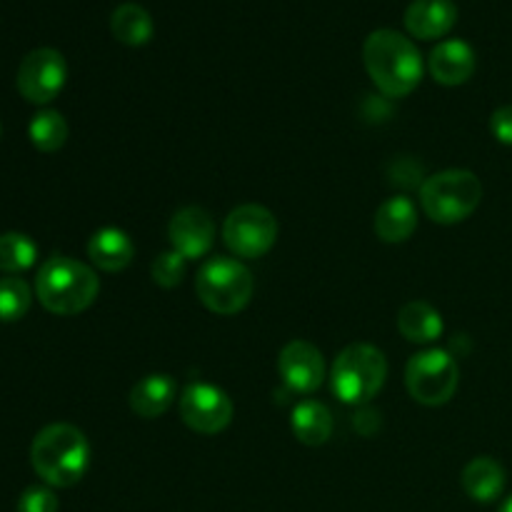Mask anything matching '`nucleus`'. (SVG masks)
<instances>
[{"mask_svg": "<svg viewBox=\"0 0 512 512\" xmlns=\"http://www.w3.org/2000/svg\"><path fill=\"white\" fill-rule=\"evenodd\" d=\"M168 238L175 253L185 260H200L213 250L215 245V223L208 210L198 205L178 210L168 225Z\"/></svg>", "mask_w": 512, "mask_h": 512, "instance_id": "nucleus-12", "label": "nucleus"}, {"mask_svg": "<svg viewBox=\"0 0 512 512\" xmlns=\"http://www.w3.org/2000/svg\"><path fill=\"white\" fill-rule=\"evenodd\" d=\"M403 20L413 38L438 40L458 23V5L453 0H413Z\"/></svg>", "mask_w": 512, "mask_h": 512, "instance_id": "nucleus-13", "label": "nucleus"}, {"mask_svg": "<svg viewBox=\"0 0 512 512\" xmlns=\"http://www.w3.org/2000/svg\"><path fill=\"white\" fill-rule=\"evenodd\" d=\"M490 133L498 143L512 145V105H503L490 115Z\"/></svg>", "mask_w": 512, "mask_h": 512, "instance_id": "nucleus-27", "label": "nucleus"}, {"mask_svg": "<svg viewBox=\"0 0 512 512\" xmlns=\"http://www.w3.org/2000/svg\"><path fill=\"white\" fill-rule=\"evenodd\" d=\"M175 395H178V385L170 375L150 373L143 380H138L130 390V410L138 418L155 420L168 413L170 405L175 403Z\"/></svg>", "mask_w": 512, "mask_h": 512, "instance_id": "nucleus-15", "label": "nucleus"}, {"mask_svg": "<svg viewBox=\"0 0 512 512\" xmlns=\"http://www.w3.org/2000/svg\"><path fill=\"white\" fill-rule=\"evenodd\" d=\"M483 200V183L470 170H443L420 185V205L433 223L455 225L468 220Z\"/></svg>", "mask_w": 512, "mask_h": 512, "instance_id": "nucleus-4", "label": "nucleus"}, {"mask_svg": "<svg viewBox=\"0 0 512 512\" xmlns=\"http://www.w3.org/2000/svg\"><path fill=\"white\" fill-rule=\"evenodd\" d=\"M135 245L120 228H100L88 240V258L103 273H120L133 263Z\"/></svg>", "mask_w": 512, "mask_h": 512, "instance_id": "nucleus-16", "label": "nucleus"}, {"mask_svg": "<svg viewBox=\"0 0 512 512\" xmlns=\"http://www.w3.org/2000/svg\"><path fill=\"white\" fill-rule=\"evenodd\" d=\"M278 373L293 393H315L325 380L323 353L308 340H290L278 355Z\"/></svg>", "mask_w": 512, "mask_h": 512, "instance_id": "nucleus-11", "label": "nucleus"}, {"mask_svg": "<svg viewBox=\"0 0 512 512\" xmlns=\"http://www.w3.org/2000/svg\"><path fill=\"white\" fill-rule=\"evenodd\" d=\"M100 280L90 265L68 255L45 260L35 278V295L40 305L53 315H78L95 303Z\"/></svg>", "mask_w": 512, "mask_h": 512, "instance_id": "nucleus-3", "label": "nucleus"}, {"mask_svg": "<svg viewBox=\"0 0 512 512\" xmlns=\"http://www.w3.org/2000/svg\"><path fill=\"white\" fill-rule=\"evenodd\" d=\"M18 512H58V498L50 488L33 485L20 495Z\"/></svg>", "mask_w": 512, "mask_h": 512, "instance_id": "nucleus-26", "label": "nucleus"}, {"mask_svg": "<svg viewBox=\"0 0 512 512\" xmlns=\"http://www.w3.org/2000/svg\"><path fill=\"white\" fill-rule=\"evenodd\" d=\"M460 383V368L448 350L430 348L413 355L405 365V388L410 398L428 408L453 400Z\"/></svg>", "mask_w": 512, "mask_h": 512, "instance_id": "nucleus-7", "label": "nucleus"}, {"mask_svg": "<svg viewBox=\"0 0 512 512\" xmlns=\"http://www.w3.org/2000/svg\"><path fill=\"white\" fill-rule=\"evenodd\" d=\"M388 360L370 343H353L335 358L330 370L333 393L348 405H365L383 390Z\"/></svg>", "mask_w": 512, "mask_h": 512, "instance_id": "nucleus-5", "label": "nucleus"}, {"mask_svg": "<svg viewBox=\"0 0 512 512\" xmlns=\"http://www.w3.org/2000/svg\"><path fill=\"white\" fill-rule=\"evenodd\" d=\"M38 258V245L23 233H3L0 235V270L8 275H18L23 270L33 268Z\"/></svg>", "mask_w": 512, "mask_h": 512, "instance_id": "nucleus-23", "label": "nucleus"}, {"mask_svg": "<svg viewBox=\"0 0 512 512\" xmlns=\"http://www.w3.org/2000/svg\"><path fill=\"white\" fill-rule=\"evenodd\" d=\"M500 512H512V498H508L503 503V508H500Z\"/></svg>", "mask_w": 512, "mask_h": 512, "instance_id": "nucleus-28", "label": "nucleus"}, {"mask_svg": "<svg viewBox=\"0 0 512 512\" xmlns=\"http://www.w3.org/2000/svg\"><path fill=\"white\" fill-rule=\"evenodd\" d=\"M475 65H478L475 50L470 48L465 40L458 38L438 43L428 58L430 75H433L440 85H448V88L468 83L475 73Z\"/></svg>", "mask_w": 512, "mask_h": 512, "instance_id": "nucleus-14", "label": "nucleus"}, {"mask_svg": "<svg viewBox=\"0 0 512 512\" xmlns=\"http://www.w3.org/2000/svg\"><path fill=\"white\" fill-rule=\"evenodd\" d=\"M68 80V63L55 48H35L20 60L18 90L28 103L48 105L63 90Z\"/></svg>", "mask_w": 512, "mask_h": 512, "instance_id": "nucleus-9", "label": "nucleus"}, {"mask_svg": "<svg viewBox=\"0 0 512 512\" xmlns=\"http://www.w3.org/2000/svg\"><path fill=\"white\" fill-rule=\"evenodd\" d=\"M198 298L210 313L215 315H235L250 303L253 298V275L243 263L233 258H210L200 268L195 280Z\"/></svg>", "mask_w": 512, "mask_h": 512, "instance_id": "nucleus-6", "label": "nucleus"}, {"mask_svg": "<svg viewBox=\"0 0 512 512\" xmlns=\"http://www.w3.org/2000/svg\"><path fill=\"white\" fill-rule=\"evenodd\" d=\"M180 418L193 433L218 435L233 423V400L223 388L210 383H193L178 400Z\"/></svg>", "mask_w": 512, "mask_h": 512, "instance_id": "nucleus-10", "label": "nucleus"}, {"mask_svg": "<svg viewBox=\"0 0 512 512\" xmlns=\"http://www.w3.org/2000/svg\"><path fill=\"white\" fill-rule=\"evenodd\" d=\"M110 30H113L118 43L128 45V48H140V45L150 43V38L155 33V25L143 5L123 3L110 15Z\"/></svg>", "mask_w": 512, "mask_h": 512, "instance_id": "nucleus-21", "label": "nucleus"}, {"mask_svg": "<svg viewBox=\"0 0 512 512\" xmlns=\"http://www.w3.org/2000/svg\"><path fill=\"white\" fill-rule=\"evenodd\" d=\"M68 123L58 110H40L33 115L28 125V138L40 153H55L68 140Z\"/></svg>", "mask_w": 512, "mask_h": 512, "instance_id": "nucleus-22", "label": "nucleus"}, {"mask_svg": "<svg viewBox=\"0 0 512 512\" xmlns=\"http://www.w3.org/2000/svg\"><path fill=\"white\" fill-rule=\"evenodd\" d=\"M185 270H188V260L180 253H175V250L158 255L153 260V265H150V275H153L155 285H160L165 290L178 288L185 278Z\"/></svg>", "mask_w": 512, "mask_h": 512, "instance_id": "nucleus-25", "label": "nucleus"}, {"mask_svg": "<svg viewBox=\"0 0 512 512\" xmlns=\"http://www.w3.org/2000/svg\"><path fill=\"white\" fill-rule=\"evenodd\" d=\"M333 425V413L328 410V405L318 403V400H303L295 405L293 415H290V428H293L295 438L310 448L328 443L333 435Z\"/></svg>", "mask_w": 512, "mask_h": 512, "instance_id": "nucleus-19", "label": "nucleus"}, {"mask_svg": "<svg viewBox=\"0 0 512 512\" xmlns=\"http://www.w3.org/2000/svg\"><path fill=\"white\" fill-rule=\"evenodd\" d=\"M398 330L410 343L430 345L443 335V315L425 300H410L400 308Z\"/></svg>", "mask_w": 512, "mask_h": 512, "instance_id": "nucleus-20", "label": "nucleus"}, {"mask_svg": "<svg viewBox=\"0 0 512 512\" xmlns=\"http://www.w3.org/2000/svg\"><path fill=\"white\" fill-rule=\"evenodd\" d=\"M460 483L475 503H493L505 490V468L495 458L480 455L465 465Z\"/></svg>", "mask_w": 512, "mask_h": 512, "instance_id": "nucleus-18", "label": "nucleus"}, {"mask_svg": "<svg viewBox=\"0 0 512 512\" xmlns=\"http://www.w3.org/2000/svg\"><path fill=\"white\" fill-rule=\"evenodd\" d=\"M30 303H33V293L23 278L18 275L0 278V323H15L25 318Z\"/></svg>", "mask_w": 512, "mask_h": 512, "instance_id": "nucleus-24", "label": "nucleus"}, {"mask_svg": "<svg viewBox=\"0 0 512 512\" xmlns=\"http://www.w3.org/2000/svg\"><path fill=\"white\" fill-rule=\"evenodd\" d=\"M363 63L375 88L388 98H405L413 93L425 73L418 45L390 28L373 30L365 38Z\"/></svg>", "mask_w": 512, "mask_h": 512, "instance_id": "nucleus-1", "label": "nucleus"}, {"mask_svg": "<svg viewBox=\"0 0 512 512\" xmlns=\"http://www.w3.org/2000/svg\"><path fill=\"white\" fill-rule=\"evenodd\" d=\"M30 463L50 488H73L88 473L90 443L75 425L53 423L33 438Z\"/></svg>", "mask_w": 512, "mask_h": 512, "instance_id": "nucleus-2", "label": "nucleus"}, {"mask_svg": "<svg viewBox=\"0 0 512 512\" xmlns=\"http://www.w3.org/2000/svg\"><path fill=\"white\" fill-rule=\"evenodd\" d=\"M418 228V208L408 195L388 198L375 213V235L383 243H405Z\"/></svg>", "mask_w": 512, "mask_h": 512, "instance_id": "nucleus-17", "label": "nucleus"}, {"mask_svg": "<svg viewBox=\"0 0 512 512\" xmlns=\"http://www.w3.org/2000/svg\"><path fill=\"white\" fill-rule=\"evenodd\" d=\"M223 240L230 248V253L238 255V258H263L265 253H270L275 240H278V220L263 205H238L225 218Z\"/></svg>", "mask_w": 512, "mask_h": 512, "instance_id": "nucleus-8", "label": "nucleus"}]
</instances>
